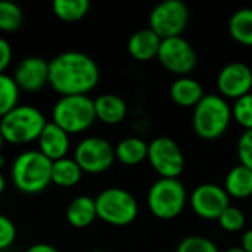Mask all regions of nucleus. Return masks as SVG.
Listing matches in <instances>:
<instances>
[{"instance_id": "f257e3e1", "label": "nucleus", "mask_w": 252, "mask_h": 252, "mask_svg": "<svg viewBox=\"0 0 252 252\" xmlns=\"http://www.w3.org/2000/svg\"><path fill=\"white\" fill-rule=\"evenodd\" d=\"M100 71L93 58L68 50L49 61V84L61 96L90 93L99 83Z\"/></svg>"}, {"instance_id": "f03ea898", "label": "nucleus", "mask_w": 252, "mask_h": 252, "mask_svg": "<svg viewBox=\"0 0 252 252\" xmlns=\"http://www.w3.org/2000/svg\"><path fill=\"white\" fill-rule=\"evenodd\" d=\"M52 161L35 149L21 152L12 162L10 177L16 190L25 195H35L52 183Z\"/></svg>"}, {"instance_id": "7ed1b4c3", "label": "nucleus", "mask_w": 252, "mask_h": 252, "mask_svg": "<svg viewBox=\"0 0 252 252\" xmlns=\"http://www.w3.org/2000/svg\"><path fill=\"white\" fill-rule=\"evenodd\" d=\"M232 106L220 94L208 93L193 108L192 127L204 140L221 137L232 123Z\"/></svg>"}, {"instance_id": "20e7f679", "label": "nucleus", "mask_w": 252, "mask_h": 252, "mask_svg": "<svg viewBox=\"0 0 252 252\" xmlns=\"http://www.w3.org/2000/svg\"><path fill=\"white\" fill-rule=\"evenodd\" d=\"M47 124L44 114L32 105H18L0 118V134L4 143L28 145L38 139Z\"/></svg>"}, {"instance_id": "39448f33", "label": "nucleus", "mask_w": 252, "mask_h": 252, "mask_svg": "<svg viewBox=\"0 0 252 252\" xmlns=\"http://www.w3.org/2000/svg\"><path fill=\"white\" fill-rule=\"evenodd\" d=\"M96 121L94 103L87 94L61 96L52 109V123L69 136L87 131Z\"/></svg>"}, {"instance_id": "423d86ee", "label": "nucleus", "mask_w": 252, "mask_h": 252, "mask_svg": "<svg viewBox=\"0 0 252 252\" xmlns=\"http://www.w3.org/2000/svg\"><path fill=\"white\" fill-rule=\"evenodd\" d=\"M188 192L179 179L159 177L148 190V208L159 220H173L179 217L188 204Z\"/></svg>"}, {"instance_id": "0eeeda50", "label": "nucleus", "mask_w": 252, "mask_h": 252, "mask_svg": "<svg viewBox=\"0 0 252 252\" xmlns=\"http://www.w3.org/2000/svg\"><path fill=\"white\" fill-rule=\"evenodd\" d=\"M97 219L115 227L131 224L139 213L136 198L123 188H108L94 198Z\"/></svg>"}, {"instance_id": "6e6552de", "label": "nucleus", "mask_w": 252, "mask_h": 252, "mask_svg": "<svg viewBox=\"0 0 252 252\" xmlns=\"http://www.w3.org/2000/svg\"><path fill=\"white\" fill-rule=\"evenodd\" d=\"M189 24V9L182 0H164L149 13V28L161 38L180 37Z\"/></svg>"}, {"instance_id": "1a4fd4ad", "label": "nucleus", "mask_w": 252, "mask_h": 252, "mask_svg": "<svg viewBox=\"0 0 252 252\" xmlns=\"http://www.w3.org/2000/svg\"><path fill=\"white\" fill-rule=\"evenodd\" d=\"M146 159L162 179H179L185 171L183 151L174 139L167 136H159L148 143Z\"/></svg>"}, {"instance_id": "9d476101", "label": "nucleus", "mask_w": 252, "mask_h": 252, "mask_svg": "<svg viewBox=\"0 0 252 252\" xmlns=\"http://www.w3.org/2000/svg\"><path fill=\"white\" fill-rule=\"evenodd\" d=\"M74 161L78 164L83 173H105L115 161L114 146L103 137H84L74 149Z\"/></svg>"}, {"instance_id": "9b49d317", "label": "nucleus", "mask_w": 252, "mask_h": 252, "mask_svg": "<svg viewBox=\"0 0 252 252\" xmlns=\"http://www.w3.org/2000/svg\"><path fill=\"white\" fill-rule=\"evenodd\" d=\"M157 59L168 72L177 77H188L198 63L195 47L182 35L161 40Z\"/></svg>"}, {"instance_id": "f8f14e48", "label": "nucleus", "mask_w": 252, "mask_h": 252, "mask_svg": "<svg viewBox=\"0 0 252 252\" xmlns=\"http://www.w3.org/2000/svg\"><path fill=\"white\" fill-rule=\"evenodd\" d=\"M189 204L198 217L204 220H219L221 213L230 205V198L223 186L204 183L190 193Z\"/></svg>"}, {"instance_id": "ddd939ff", "label": "nucleus", "mask_w": 252, "mask_h": 252, "mask_svg": "<svg viewBox=\"0 0 252 252\" xmlns=\"http://www.w3.org/2000/svg\"><path fill=\"white\" fill-rule=\"evenodd\" d=\"M217 87L224 99H239L252 90V68L244 62H230L217 75Z\"/></svg>"}, {"instance_id": "4468645a", "label": "nucleus", "mask_w": 252, "mask_h": 252, "mask_svg": "<svg viewBox=\"0 0 252 252\" xmlns=\"http://www.w3.org/2000/svg\"><path fill=\"white\" fill-rule=\"evenodd\" d=\"M13 80L19 90L38 92L49 84V62L41 56H28L15 68Z\"/></svg>"}, {"instance_id": "2eb2a0df", "label": "nucleus", "mask_w": 252, "mask_h": 252, "mask_svg": "<svg viewBox=\"0 0 252 252\" xmlns=\"http://www.w3.org/2000/svg\"><path fill=\"white\" fill-rule=\"evenodd\" d=\"M37 143H38L37 151L52 162L66 158L71 148L69 134L52 121H47V124L44 126V128L41 130L37 139Z\"/></svg>"}, {"instance_id": "dca6fc26", "label": "nucleus", "mask_w": 252, "mask_h": 252, "mask_svg": "<svg viewBox=\"0 0 252 252\" xmlns=\"http://www.w3.org/2000/svg\"><path fill=\"white\" fill-rule=\"evenodd\" d=\"M161 38L148 27L137 30L128 38L127 49L133 59L139 62H149L158 56Z\"/></svg>"}, {"instance_id": "f3484780", "label": "nucleus", "mask_w": 252, "mask_h": 252, "mask_svg": "<svg viewBox=\"0 0 252 252\" xmlns=\"http://www.w3.org/2000/svg\"><path fill=\"white\" fill-rule=\"evenodd\" d=\"M94 103V114L96 120L108 124V126H115L124 121L127 117V103L126 100L114 93H105L93 99Z\"/></svg>"}, {"instance_id": "a211bd4d", "label": "nucleus", "mask_w": 252, "mask_h": 252, "mask_svg": "<svg viewBox=\"0 0 252 252\" xmlns=\"http://www.w3.org/2000/svg\"><path fill=\"white\" fill-rule=\"evenodd\" d=\"M205 96L201 83L192 77H179L170 87L171 100L183 108H195Z\"/></svg>"}, {"instance_id": "6ab92c4d", "label": "nucleus", "mask_w": 252, "mask_h": 252, "mask_svg": "<svg viewBox=\"0 0 252 252\" xmlns=\"http://www.w3.org/2000/svg\"><path fill=\"white\" fill-rule=\"evenodd\" d=\"M65 217L68 224H71L75 229L89 227L97 219L94 199L87 195H80L74 198L66 207Z\"/></svg>"}, {"instance_id": "aec40b11", "label": "nucleus", "mask_w": 252, "mask_h": 252, "mask_svg": "<svg viewBox=\"0 0 252 252\" xmlns=\"http://www.w3.org/2000/svg\"><path fill=\"white\" fill-rule=\"evenodd\" d=\"M223 188L229 198L247 199L252 196V170L242 164L235 165L227 173Z\"/></svg>"}, {"instance_id": "412c9836", "label": "nucleus", "mask_w": 252, "mask_h": 252, "mask_svg": "<svg viewBox=\"0 0 252 252\" xmlns=\"http://www.w3.org/2000/svg\"><path fill=\"white\" fill-rule=\"evenodd\" d=\"M115 159L124 165H137L148 158V143L136 136L126 137L114 148Z\"/></svg>"}, {"instance_id": "4be33fe9", "label": "nucleus", "mask_w": 252, "mask_h": 252, "mask_svg": "<svg viewBox=\"0 0 252 252\" xmlns=\"http://www.w3.org/2000/svg\"><path fill=\"white\" fill-rule=\"evenodd\" d=\"M229 34L236 43L252 47V7H242L232 13Z\"/></svg>"}, {"instance_id": "5701e85b", "label": "nucleus", "mask_w": 252, "mask_h": 252, "mask_svg": "<svg viewBox=\"0 0 252 252\" xmlns=\"http://www.w3.org/2000/svg\"><path fill=\"white\" fill-rule=\"evenodd\" d=\"M83 177V171L74 158H62L52 162V173L50 179L52 183L61 188H72L75 186Z\"/></svg>"}, {"instance_id": "b1692460", "label": "nucleus", "mask_w": 252, "mask_h": 252, "mask_svg": "<svg viewBox=\"0 0 252 252\" xmlns=\"http://www.w3.org/2000/svg\"><path fill=\"white\" fill-rule=\"evenodd\" d=\"M52 9L55 16L61 21L77 22L87 15L90 3L87 0H55Z\"/></svg>"}, {"instance_id": "393cba45", "label": "nucleus", "mask_w": 252, "mask_h": 252, "mask_svg": "<svg viewBox=\"0 0 252 252\" xmlns=\"http://www.w3.org/2000/svg\"><path fill=\"white\" fill-rule=\"evenodd\" d=\"M19 92L12 75L6 72L0 74V118L19 105Z\"/></svg>"}, {"instance_id": "a878e982", "label": "nucleus", "mask_w": 252, "mask_h": 252, "mask_svg": "<svg viewBox=\"0 0 252 252\" xmlns=\"http://www.w3.org/2000/svg\"><path fill=\"white\" fill-rule=\"evenodd\" d=\"M24 22L22 9L13 1H0V31L13 32Z\"/></svg>"}, {"instance_id": "bb28decb", "label": "nucleus", "mask_w": 252, "mask_h": 252, "mask_svg": "<svg viewBox=\"0 0 252 252\" xmlns=\"http://www.w3.org/2000/svg\"><path fill=\"white\" fill-rule=\"evenodd\" d=\"M219 224L220 227L224 230V232H229V233H238L241 232L244 227H245V223H247V219H245V214L241 208L235 207V205H229L223 213L221 216L219 217Z\"/></svg>"}, {"instance_id": "cd10ccee", "label": "nucleus", "mask_w": 252, "mask_h": 252, "mask_svg": "<svg viewBox=\"0 0 252 252\" xmlns=\"http://www.w3.org/2000/svg\"><path fill=\"white\" fill-rule=\"evenodd\" d=\"M232 118L245 130H252V92L235 100Z\"/></svg>"}, {"instance_id": "c85d7f7f", "label": "nucleus", "mask_w": 252, "mask_h": 252, "mask_svg": "<svg viewBox=\"0 0 252 252\" xmlns=\"http://www.w3.org/2000/svg\"><path fill=\"white\" fill-rule=\"evenodd\" d=\"M176 252H220L217 245L201 235H190L180 241Z\"/></svg>"}, {"instance_id": "c756f323", "label": "nucleus", "mask_w": 252, "mask_h": 252, "mask_svg": "<svg viewBox=\"0 0 252 252\" xmlns=\"http://www.w3.org/2000/svg\"><path fill=\"white\" fill-rule=\"evenodd\" d=\"M236 151L241 164L252 170V130H245L241 134Z\"/></svg>"}, {"instance_id": "7c9ffc66", "label": "nucleus", "mask_w": 252, "mask_h": 252, "mask_svg": "<svg viewBox=\"0 0 252 252\" xmlns=\"http://www.w3.org/2000/svg\"><path fill=\"white\" fill-rule=\"evenodd\" d=\"M15 239H16V227L13 221L7 216L0 214V251L10 248Z\"/></svg>"}, {"instance_id": "2f4dec72", "label": "nucleus", "mask_w": 252, "mask_h": 252, "mask_svg": "<svg viewBox=\"0 0 252 252\" xmlns=\"http://www.w3.org/2000/svg\"><path fill=\"white\" fill-rule=\"evenodd\" d=\"M12 62V47L9 41L3 37H0V74L4 72V69Z\"/></svg>"}, {"instance_id": "473e14b6", "label": "nucleus", "mask_w": 252, "mask_h": 252, "mask_svg": "<svg viewBox=\"0 0 252 252\" xmlns=\"http://www.w3.org/2000/svg\"><path fill=\"white\" fill-rule=\"evenodd\" d=\"M25 252H59V250L49 244H34Z\"/></svg>"}, {"instance_id": "72a5a7b5", "label": "nucleus", "mask_w": 252, "mask_h": 252, "mask_svg": "<svg viewBox=\"0 0 252 252\" xmlns=\"http://www.w3.org/2000/svg\"><path fill=\"white\" fill-rule=\"evenodd\" d=\"M241 248L245 252H252V229L244 232L241 239Z\"/></svg>"}, {"instance_id": "f704fd0d", "label": "nucleus", "mask_w": 252, "mask_h": 252, "mask_svg": "<svg viewBox=\"0 0 252 252\" xmlns=\"http://www.w3.org/2000/svg\"><path fill=\"white\" fill-rule=\"evenodd\" d=\"M4 189H6V179H4V176L1 174V171H0V195L4 192Z\"/></svg>"}, {"instance_id": "c9c22d12", "label": "nucleus", "mask_w": 252, "mask_h": 252, "mask_svg": "<svg viewBox=\"0 0 252 252\" xmlns=\"http://www.w3.org/2000/svg\"><path fill=\"white\" fill-rule=\"evenodd\" d=\"M224 252H245L241 247H232V248H227Z\"/></svg>"}, {"instance_id": "e433bc0d", "label": "nucleus", "mask_w": 252, "mask_h": 252, "mask_svg": "<svg viewBox=\"0 0 252 252\" xmlns=\"http://www.w3.org/2000/svg\"><path fill=\"white\" fill-rule=\"evenodd\" d=\"M4 164H6V159H4V157H3V154L0 152V170L4 167Z\"/></svg>"}, {"instance_id": "4c0bfd02", "label": "nucleus", "mask_w": 252, "mask_h": 252, "mask_svg": "<svg viewBox=\"0 0 252 252\" xmlns=\"http://www.w3.org/2000/svg\"><path fill=\"white\" fill-rule=\"evenodd\" d=\"M3 145H4V140H3V137H1V134H0V152H1V148H3Z\"/></svg>"}, {"instance_id": "58836bf2", "label": "nucleus", "mask_w": 252, "mask_h": 252, "mask_svg": "<svg viewBox=\"0 0 252 252\" xmlns=\"http://www.w3.org/2000/svg\"><path fill=\"white\" fill-rule=\"evenodd\" d=\"M89 252H105V251H100V250H94V251H89Z\"/></svg>"}]
</instances>
